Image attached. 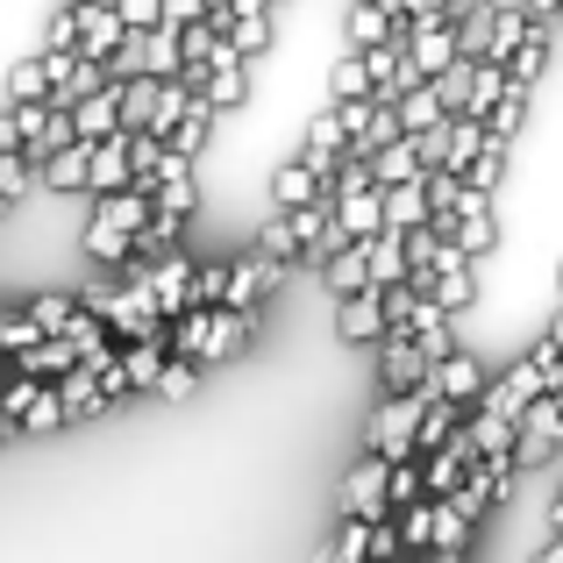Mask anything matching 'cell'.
Here are the masks:
<instances>
[{"label":"cell","mask_w":563,"mask_h":563,"mask_svg":"<svg viewBox=\"0 0 563 563\" xmlns=\"http://www.w3.org/2000/svg\"><path fill=\"white\" fill-rule=\"evenodd\" d=\"M292 151H300L307 165H314L321 179H329V172H335V157L350 151V114L335 108V100H329V108H314V114H307V129H300V143H292Z\"/></svg>","instance_id":"8fae6325"},{"label":"cell","mask_w":563,"mask_h":563,"mask_svg":"<svg viewBox=\"0 0 563 563\" xmlns=\"http://www.w3.org/2000/svg\"><path fill=\"white\" fill-rule=\"evenodd\" d=\"M286 272L292 264H278L272 250H243V257H229V300L235 307H264L272 292H286Z\"/></svg>","instance_id":"9c48e42d"},{"label":"cell","mask_w":563,"mask_h":563,"mask_svg":"<svg viewBox=\"0 0 563 563\" xmlns=\"http://www.w3.org/2000/svg\"><path fill=\"white\" fill-rule=\"evenodd\" d=\"M114 79V71H108V57H71V71H65V79H57V100H86V93H100V86H108Z\"/></svg>","instance_id":"ab89813d"},{"label":"cell","mask_w":563,"mask_h":563,"mask_svg":"<svg viewBox=\"0 0 563 563\" xmlns=\"http://www.w3.org/2000/svg\"><path fill=\"white\" fill-rule=\"evenodd\" d=\"M556 36H563V14H556Z\"/></svg>","instance_id":"f5cc1de1"},{"label":"cell","mask_w":563,"mask_h":563,"mask_svg":"<svg viewBox=\"0 0 563 563\" xmlns=\"http://www.w3.org/2000/svg\"><path fill=\"white\" fill-rule=\"evenodd\" d=\"M129 43V14L114 0H86V29H79V51L86 57H114Z\"/></svg>","instance_id":"7402d4cb"},{"label":"cell","mask_w":563,"mask_h":563,"mask_svg":"<svg viewBox=\"0 0 563 563\" xmlns=\"http://www.w3.org/2000/svg\"><path fill=\"white\" fill-rule=\"evenodd\" d=\"M528 100H536V86H521V79L507 71V93H499L493 108H485V129H493L499 143H514V136L528 129Z\"/></svg>","instance_id":"d6a6232c"},{"label":"cell","mask_w":563,"mask_h":563,"mask_svg":"<svg viewBox=\"0 0 563 563\" xmlns=\"http://www.w3.org/2000/svg\"><path fill=\"white\" fill-rule=\"evenodd\" d=\"M57 399H65V421H100V413L114 407L108 378H100L93 364H79V372H65V378H57Z\"/></svg>","instance_id":"ac0fdd59"},{"label":"cell","mask_w":563,"mask_h":563,"mask_svg":"<svg viewBox=\"0 0 563 563\" xmlns=\"http://www.w3.org/2000/svg\"><path fill=\"white\" fill-rule=\"evenodd\" d=\"M343 514H364V521H378V514H393V456L364 450L357 464L343 471Z\"/></svg>","instance_id":"5b68a950"},{"label":"cell","mask_w":563,"mask_h":563,"mask_svg":"<svg viewBox=\"0 0 563 563\" xmlns=\"http://www.w3.org/2000/svg\"><path fill=\"white\" fill-rule=\"evenodd\" d=\"M407 329L413 335H421V350H428V357H442V350H456V314H450V307H442L435 300V292H413V314H407Z\"/></svg>","instance_id":"cb8c5ba5"},{"label":"cell","mask_w":563,"mask_h":563,"mask_svg":"<svg viewBox=\"0 0 563 563\" xmlns=\"http://www.w3.org/2000/svg\"><path fill=\"white\" fill-rule=\"evenodd\" d=\"M335 221H343L350 235H378V229H385V186H378V179L343 186V192H335Z\"/></svg>","instance_id":"603a6c76"},{"label":"cell","mask_w":563,"mask_h":563,"mask_svg":"<svg viewBox=\"0 0 563 563\" xmlns=\"http://www.w3.org/2000/svg\"><path fill=\"white\" fill-rule=\"evenodd\" d=\"M372 93H378L372 57H364L357 43H343V51H335V65H329V100H372Z\"/></svg>","instance_id":"f546056e"},{"label":"cell","mask_w":563,"mask_h":563,"mask_svg":"<svg viewBox=\"0 0 563 563\" xmlns=\"http://www.w3.org/2000/svg\"><path fill=\"white\" fill-rule=\"evenodd\" d=\"M192 272H200V264L186 257V243H179V250H157V257H136V264H129V278H143V292L157 300V314H172V321H179L186 307H192Z\"/></svg>","instance_id":"3957f363"},{"label":"cell","mask_w":563,"mask_h":563,"mask_svg":"<svg viewBox=\"0 0 563 563\" xmlns=\"http://www.w3.org/2000/svg\"><path fill=\"white\" fill-rule=\"evenodd\" d=\"M550 528H563V478H556V493H550Z\"/></svg>","instance_id":"c3c4849f"},{"label":"cell","mask_w":563,"mask_h":563,"mask_svg":"<svg viewBox=\"0 0 563 563\" xmlns=\"http://www.w3.org/2000/svg\"><path fill=\"white\" fill-rule=\"evenodd\" d=\"M86 364V350L71 343V335H36L29 350H14L8 357V372H29V378H65V372H79Z\"/></svg>","instance_id":"e0dca14e"},{"label":"cell","mask_w":563,"mask_h":563,"mask_svg":"<svg viewBox=\"0 0 563 563\" xmlns=\"http://www.w3.org/2000/svg\"><path fill=\"white\" fill-rule=\"evenodd\" d=\"M151 200L165 207V214L192 221V207H200V157H179V151H172V157H165V172L151 179Z\"/></svg>","instance_id":"4fadbf2b"},{"label":"cell","mask_w":563,"mask_h":563,"mask_svg":"<svg viewBox=\"0 0 563 563\" xmlns=\"http://www.w3.org/2000/svg\"><path fill=\"white\" fill-rule=\"evenodd\" d=\"M428 172H435L428 136H407V129H399V136L372 157V179H378V186H407V179H428Z\"/></svg>","instance_id":"9a60e30c"},{"label":"cell","mask_w":563,"mask_h":563,"mask_svg":"<svg viewBox=\"0 0 563 563\" xmlns=\"http://www.w3.org/2000/svg\"><path fill=\"white\" fill-rule=\"evenodd\" d=\"M385 36H399V14H393V0H350V14H343V43L372 51V43H385Z\"/></svg>","instance_id":"f1b7e54d"},{"label":"cell","mask_w":563,"mask_h":563,"mask_svg":"<svg viewBox=\"0 0 563 563\" xmlns=\"http://www.w3.org/2000/svg\"><path fill=\"white\" fill-rule=\"evenodd\" d=\"M399 536H407V550H435V493L399 507Z\"/></svg>","instance_id":"60d3db41"},{"label":"cell","mask_w":563,"mask_h":563,"mask_svg":"<svg viewBox=\"0 0 563 563\" xmlns=\"http://www.w3.org/2000/svg\"><path fill=\"white\" fill-rule=\"evenodd\" d=\"M321 286H329V300H350V292L378 286V278H372V235H350V243L321 264Z\"/></svg>","instance_id":"2e32d148"},{"label":"cell","mask_w":563,"mask_h":563,"mask_svg":"<svg viewBox=\"0 0 563 563\" xmlns=\"http://www.w3.org/2000/svg\"><path fill=\"white\" fill-rule=\"evenodd\" d=\"M172 364V343H122V372H129V393H157Z\"/></svg>","instance_id":"e575fe53"},{"label":"cell","mask_w":563,"mask_h":563,"mask_svg":"<svg viewBox=\"0 0 563 563\" xmlns=\"http://www.w3.org/2000/svg\"><path fill=\"white\" fill-rule=\"evenodd\" d=\"M556 450H563V399H556V393H542L536 407L521 413V435H514V456H521V471H542Z\"/></svg>","instance_id":"52a82bcc"},{"label":"cell","mask_w":563,"mask_h":563,"mask_svg":"<svg viewBox=\"0 0 563 563\" xmlns=\"http://www.w3.org/2000/svg\"><path fill=\"white\" fill-rule=\"evenodd\" d=\"M272 8H286V0H272Z\"/></svg>","instance_id":"db71d44e"},{"label":"cell","mask_w":563,"mask_h":563,"mask_svg":"<svg viewBox=\"0 0 563 563\" xmlns=\"http://www.w3.org/2000/svg\"><path fill=\"white\" fill-rule=\"evenodd\" d=\"M321 192H329V179H321L300 151H286L272 165V207H307V200H321Z\"/></svg>","instance_id":"d6986e66"},{"label":"cell","mask_w":563,"mask_h":563,"mask_svg":"<svg viewBox=\"0 0 563 563\" xmlns=\"http://www.w3.org/2000/svg\"><path fill=\"white\" fill-rule=\"evenodd\" d=\"M471 542H478V521L456 499H435V556H464Z\"/></svg>","instance_id":"74e56055"},{"label":"cell","mask_w":563,"mask_h":563,"mask_svg":"<svg viewBox=\"0 0 563 563\" xmlns=\"http://www.w3.org/2000/svg\"><path fill=\"white\" fill-rule=\"evenodd\" d=\"M485 385H493V372H485V364L471 357L464 343H456V350H442V357H435V372H428V393H435V399H456L464 413L485 399Z\"/></svg>","instance_id":"ba28073f"},{"label":"cell","mask_w":563,"mask_h":563,"mask_svg":"<svg viewBox=\"0 0 563 563\" xmlns=\"http://www.w3.org/2000/svg\"><path fill=\"white\" fill-rule=\"evenodd\" d=\"M556 292H563V257H556Z\"/></svg>","instance_id":"816d5d0a"},{"label":"cell","mask_w":563,"mask_h":563,"mask_svg":"<svg viewBox=\"0 0 563 563\" xmlns=\"http://www.w3.org/2000/svg\"><path fill=\"white\" fill-rule=\"evenodd\" d=\"M214 129H221V108L207 93H192L186 108H179V122H172V151H179V157H207Z\"/></svg>","instance_id":"ffe728a7"},{"label":"cell","mask_w":563,"mask_h":563,"mask_svg":"<svg viewBox=\"0 0 563 563\" xmlns=\"http://www.w3.org/2000/svg\"><path fill=\"white\" fill-rule=\"evenodd\" d=\"M493 22H499V0H464V14H456V51L485 57L493 51Z\"/></svg>","instance_id":"d590c367"},{"label":"cell","mask_w":563,"mask_h":563,"mask_svg":"<svg viewBox=\"0 0 563 563\" xmlns=\"http://www.w3.org/2000/svg\"><path fill=\"white\" fill-rule=\"evenodd\" d=\"M428 372H435V357L421 350L413 329H385L378 335V393H413V385H428Z\"/></svg>","instance_id":"277c9868"},{"label":"cell","mask_w":563,"mask_h":563,"mask_svg":"<svg viewBox=\"0 0 563 563\" xmlns=\"http://www.w3.org/2000/svg\"><path fill=\"white\" fill-rule=\"evenodd\" d=\"M221 300H229V257H214V264L192 272V307H221Z\"/></svg>","instance_id":"ee69618b"},{"label":"cell","mask_w":563,"mask_h":563,"mask_svg":"<svg viewBox=\"0 0 563 563\" xmlns=\"http://www.w3.org/2000/svg\"><path fill=\"white\" fill-rule=\"evenodd\" d=\"M51 428H65V399H57V378L43 385V399L22 413V435H51Z\"/></svg>","instance_id":"f6af8a7d"},{"label":"cell","mask_w":563,"mask_h":563,"mask_svg":"<svg viewBox=\"0 0 563 563\" xmlns=\"http://www.w3.org/2000/svg\"><path fill=\"white\" fill-rule=\"evenodd\" d=\"M200 93L214 100L221 114H235V108H243V100H250V57L235 51V43H221V51H214V65H207Z\"/></svg>","instance_id":"5bb4252c"},{"label":"cell","mask_w":563,"mask_h":563,"mask_svg":"<svg viewBox=\"0 0 563 563\" xmlns=\"http://www.w3.org/2000/svg\"><path fill=\"white\" fill-rule=\"evenodd\" d=\"M71 122H79V136H86V143L114 136V129H122V79H108V86H100V93L71 100Z\"/></svg>","instance_id":"484cf974"},{"label":"cell","mask_w":563,"mask_h":563,"mask_svg":"<svg viewBox=\"0 0 563 563\" xmlns=\"http://www.w3.org/2000/svg\"><path fill=\"white\" fill-rule=\"evenodd\" d=\"M272 36H278V8H272V0H250V8H235V14H229V43L250 57V65L272 51Z\"/></svg>","instance_id":"44dd1931"},{"label":"cell","mask_w":563,"mask_h":563,"mask_svg":"<svg viewBox=\"0 0 563 563\" xmlns=\"http://www.w3.org/2000/svg\"><path fill=\"white\" fill-rule=\"evenodd\" d=\"M507 151H514V143H499V136H493V143H485V151L464 165V179H471V186H485V192H499V179H507Z\"/></svg>","instance_id":"b9f144b4"},{"label":"cell","mask_w":563,"mask_h":563,"mask_svg":"<svg viewBox=\"0 0 563 563\" xmlns=\"http://www.w3.org/2000/svg\"><path fill=\"white\" fill-rule=\"evenodd\" d=\"M36 314H29V307H0V357H14V350H29L36 343Z\"/></svg>","instance_id":"7bdbcfd3"},{"label":"cell","mask_w":563,"mask_h":563,"mask_svg":"<svg viewBox=\"0 0 563 563\" xmlns=\"http://www.w3.org/2000/svg\"><path fill=\"white\" fill-rule=\"evenodd\" d=\"M385 329H393V314H385V292H378V286H364V292H350V300H335V335H343V343L378 350Z\"/></svg>","instance_id":"7c38bea8"},{"label":"cell","mask_w":563,"mask_h":563,"mask_svg":"<svg viewBox=\"0 0 563 563\" xmlns=\"http://www.w3.org/2000/svg\"><path fill=\"white\" fill-rule=\"evenodd\" d=\"M542 335H556V343H563V300H556V314H550V329H542Z\"/></svg>","instance_id":"681fc988"},{"label":"cell","mask_w":563,"mask_h":563,"mask_svg":"<svg viewBox=\"0 0 563 563\" xmlns=\"http://www.w3.org/2000/svg\"><path fill=\"white\" fill-rule=\"evenodd\" d=\"M514 8H528L536 22H556V14H563V0H514Z\"/></svg>","instance_id":"7dc6e473"},{"label":"cell","mask_w":563,"mask_h":563,"mask_svg":"<svg viewBox=\"0 0 563 563\" xmlns=\"http://www.w3.org/2000/svg\"><path fill=\"white\" fill-rule=\"evenodd\" d=\"M550 57H556V22H528V36L507 51V71L521 86H542V71H550Z\"/></svg>","instance_id":"d4e9b609"},{"label":"cell","mask_w":563,"mask_h":563,"mask_svg":"<svg viewBox=\"0 0 563 563\" xmlns=\"http://www.w3.org/2000/svg\"><path fill=\"white\" fill-rule=\"evenodd\" d=\"M8 435H14V413H8V407H0V442H8Z\"/></svg>","instance_id":"f907efd6"},{"label":"cell","mask_w":563,"mask_h":563,"mask_svg":"<svg viewBox=\"0 0 563 563\" xmlns=\"http://www.w3.org/2000/svg\"><path fill=\"white\" fill-rule=\"evenodd\" d=\"M372 528H378V521H364V514H343V528L329 536V550H321V556H329V563H357V556H372Z\"/></svg>","instance_id":"f35d334b"},{"label":"cell","mask_w":563,"mask_h":563,"mask_svg":"<svg viewBox=\"0 0 563 563\" xmlns=\"http://www.w3.org/2000/svg\"><path fill=\"white\" fill-rule=\"evenodd\" d=\"M22 307L36 314V329H43V335H65L71 321L86 314V292H65V286H57V292H36V300H22Z\"/></svg>","instance_id":"8d00e7d4"},{"label":"cell","mask_w":563,"mask_h":563,"mask_svg":"<svg viewBox=\"0 0 563 563\" xmlns=\"http://www.w3.org/2000/svg\"><path fill=\"white\" fill-rule=\"evenodd\" d=\"M86 165H93V143L71 136L65 151L43 157V192H86Z\"/></svg>","instance_id":"1f68e13d"},{"label":"cell","mask_w":563,"mask_h":563,"mask_svg":"<svg viewBox=\"0 0 563 563\" xmlns=\"http://www.w3.org/2000/svg\"><path fill=\"white\" fill-rule=\"evenodd\" d=\"M428 385H413V393H385L372 407V428H364V450L378 456H413V435H421V407H428Z\"/></svg>","instance_id":"7a4b0ae2"},{"label":"cell","mask_w":563,"mask_h":563,"mask_svg":"<svg viewBox=\"0 0 563 563\" xmlns=\"http://www.w3.org/2000/svg\"><path fill=\"white\" fill-rule=\"evenodd\" d=\"M165 114V79L157 71H129L122 79V129H157Z\"/></svg>","instance_id":"83f0119b"},{"label":"cell","mask_w":563,"mask_h":563,"mask_svg":"<svg viewBox=\"0 0 563 563\" xmlns=\"http://www.w3.org/2000/svg\"><path fill=\"white\" fill-rule=\"evenodd\" d=\"M8 100H43V93H57V65H51V51H22L8 65V86H0Z\"/></svg>","instance_id":"4dcf8cb0"},{"label":"cell","mask_w":563,"mask_h":563,"mask_svg":"<svg viewBox=\"0 0 563 563\" xmlns=\"http://www.w3.org/2000/svg\"><path fill=\"white\" fill-rule=\"evenodd\" d=\"M257 250H272L278 264H307V235H300V221H292L286 207H272V214H264V229H257Z\"/></svg>","instance_id":"836d02e7"},{"label":"cell","mask_w":563,"mask_h":563,"mask_svg":"<svg viewBox=\"0 0 563 563\" xmlns=\"http://www.w3.org/2000/svg\"><path fill=\"white\" fill-rule=\"evenodd\" d=\"M450 114H456V108L442 100L435 79H421V86H407V93H399V129H407V136H428V129H442Z\"/></svg>","instance_id":"4316f807"},{"label":"cell","mask_w":563,"mask_h":563,"mask_svg":"<svg viewBox=\"0 0 563 563\" xmlns=\"http://www.w3.org/2000/svg\"><path fill=\"white\" fill-rule=\"evenodd\" d=\"M151 221V186H122V192H93L86 207V229H79V250L108 272H129L136 264V229Z\"/></svg>","instance_id":"6da1fadb"},{"label":"cell","mask_w":563,"mask_h":563,"mask_svg":"<svg viewBox=\"0 0 563 563\" xmlns=\"http://www.w3.org/2000/svg\"><path fill=\"white\" fill-rule=\"evenodd\" d=\"M200 14H207V0H165V22H200Z\"/></svg>","instance_id":"bcb514c9"},{"label":"cell","mask_w":563,"mask_h":563,"mask_svg":"<svg viewBox=\"0 0 563 563\" xmlns=\"http://www.w3.org/2000/svg\"><path fill=\"white\" fill-rule=\"evenodd\" d=\"M122 186H136V129L100 136L93 165H86V200H93V192H122Z\"/></svg>","instance_id":"30bf717a"},{"label":"cell","mask_w":563,"mask_h":563,"mask_svg":"<svg viewBox=\"0 0 563 563\" xmlns=\"http://www.w3.org/2000/svg\"><path fill=\"white\" fill-rule=\"evenodd\" d=\"M428 292H435L450 314H464L471 300H478V257H471L456 235H442V250H435V272H428Z\"/></svg>","instance_id":"8992f818"}]
</instances>
